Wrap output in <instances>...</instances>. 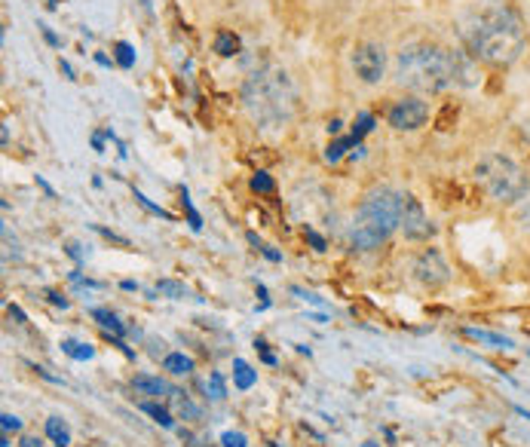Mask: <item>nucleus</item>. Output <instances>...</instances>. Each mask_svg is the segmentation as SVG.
<instances>
[{
    "label": "nucleus",
    "instance_id": "a211bd4d",
    "mask_svg": "<svg viewBox=\"0 0 530 447\" xmlns=\"http://www.w3.org/2000/svg\"><path fill=\"white\" fill-rule=\"evenodd\" d=\"M215 53L224 56V58L237 56L239 53V37L233 34V31H218V37H215Z\"/></svg>",
    "mask_w": 530,
    "mask_h": 447
},
{
    "label": "nucleus",
    "instance_id": "0eeeda50",
    "mask_svg": "<svg viewBox=\"0 0 530 447\" xmlns=\"http://www.w3.org/2000/svg\"><path fill=\"white\" fill-rule=\"evenodd\" d=\"M426 117H430V105H426L423 98H417V95L399 98V101H395V105L390 107V114H386L390 126L399 129V132H414V129H420V126L426 123Z\"/></svg>",
    "mask_w": 530,
    "mask_h": 447
},
{
    "label": "nucleus",
    "instance_id": "ddd939ff",
    "mask_svg": "<svg viewBox=\"0 0 530 447\" xmlns=\"http://www.w3.org/2000/svg\"><path fill=\"white\" fill-rule=\"evenodd\" d=\"M46 438L53 441L56 447H68L71 444V429L62 416H49L46 420Z\"/></svg>",
    "mask_w": 530,
    "mask_h": 447
},
{
    "label": "nucleus",
    "instance_id": "c9c22d12",
    "mask_svg": "<svg viewBox=\"0 0 530 447\" xmlns=\"http://www.w3.org/2000/svg\"><path fill=\"white\" fill-rule=\"evenodd\" d=\"M46 294H49V300H53L56 307H62V310H68V307H71V300H68V298H62V294H58V291H46Z\"/></svg>",
    "mask_w": 530,
    "mask_h": 447
},
{
    "label": "nucleus",
    "instance_id": "1a4fd4ad",
    "mask_svg": "<svg viewBox=\"0 0 530 447\" xmlns=\"http://www.w3.org/2000/svg\"><path fill=\"white\" fill-rule=\"evenodd\" d=\"M414 279L423 282V285H430V288H435V285H445V282L451 279V270H447L445 258L438 255L435 248H426L414 261Z\"/></svg>",
    "mask_w": 530,
    "mask_h": 447
},
{
    "label": "nucleus",
    "instance_id": "37998d69",
    "mask_svg": "<svg viewBox=\"0 0 530 447\" xmlns=\"http://www.w3.org/2000/svg\"><path fill=\"white\" fill-rule=\"evenodd\" d=\"M58 68H62V70H65V74H68V80H77V77H74V68H71L68 62H58Z\"/></svg>",
    "mask_w": 530,
    "mask_h": 447
},
{
    "label": "nucleus",
    "instance_id": "393cba45",
    "mask_svg": "<svg viewBox=\"0 0 530 447\" xmlns=\"http://www.w3.org/2000/svg\"><path fill=\"white\" fill-rule=\"evenodd\" d=\"M371 129H374V117L371 114H359V117H355V123H353V138L362 141Z\"/></svg>",
    "mask_w": 530,
    "mask_h": 447
},
{
    "label": "nucleus",
    "instance_id": "f8f14e48",
    "mask_svg": "<svg viewBox=\"0 0 530 447\" xmlns=\"http://www.w3.org/2000/svg\"><path fill=\"white\" fill-rule=\"evenodd\" d=\"M162 368H166L169 374H175V377H185V374L193 371V359L185 352H166L162 355Z\"/></svg>",
    "mask_w": 530,
    "mask_h": 447
},
{
    "label": "nucleus",
    "instance_id": "c756f323",
    "mask_svg": "<svg viewBox=\"0 0 530 447\" xmlns=\"http://www.w3.org/2000/svg\"><path fill=\"white\" fill-rule=\"evenodd\" d=\"M221 444L224 447H249V441H246V435H242V432H224Z\"/></svg>",
    "mask_w": 530,
    "mask_h": 447
},
{
    "label": "nucleus",
    "instance_id": "8fccbe9b",
    "mask_svg": "<svg viewBox=\"0 0 530 447\" xmlns=\"http://www.w3.org/2000/svg\"><path fill=\"white\" fill-rule=\"evenodd\" d=\"M141 6H145L147 13H154V6H150V0H141Z\"/></svg>",
    "mask_w": 530,
    "mask_h": 447
},
{
    "label": "nucleus",
    "instance_id": "2f4dec72",
    "mask_svg": "<svg viewBox=\"0 0 530 447\" xmlns=\"http://www.w3.org/2000/svg\"><path fill=\"white\" fill-rule=\"evenodd\" d=\"M95 233H101V236H105V239H110V242H117V246H123V248H129V239L126 236H120V233H114V230H108V227H98V224H95V227H93Z\"/></svg>",
    "mask_w": 530,
    "mask_h": 447
},
{
    "label": "nucleus",
    "instance_id": "bb28decb",
    "mask_svg": "<svg viewBox=\"0 0 530 447\" xmlns=\"http://www.w3.org/2000/svg\"><path fill=\"white\" fill-rule=\"evenodd\" d=\"M251 190L254 193H273V190H276V181H273L267 172H258V175L251 178Z\"/></svg>",
    "mask_w": 530,
    "mask_h": 447
},
{
    "label": "nucleus",
    "instance_id": "423d86ee",
    "mask_svg": "<svg viewBox=\"0 0 530 447\" xmlns=\"http://www.w3.org/2000/svg\"><path fill=\"white\" fill-rule=\"evenodd\" d=\"M353 70L362 83H380L386 74V49L380 43H359L353 49Z\"/></svg>",
    "mask_w": 530,
    "mask_h": 447
},
{
    "label": "nucleus",
    "instance_id": "f704fd0d",
    "mask_svg": "<svg viewBox=\"0 0 530 447\" xmlns=\"http://www.w3.org/2000/svg\"><path fill=\"white\" fill-rule=\"evenodd\" d=\"M68 255L74 258L77 263H83V258H86V255H83V246H77V242H71V246H68Z\"/></svg>",
    "mask_w": 530,
    "mask_h": 447
},
{
    "label": "nucleus",
    "instance_id": "f257e3e1",
    "mask_svg": "<svg viewBox=\"0 0 530 447\" xmlns=\"http://www.w3.org/2000/svg\"><path fill=\"white\" fill-rule=\"evenodd\" d=\"M469 49L487 65H512L521 58L527 40L521 31V22L512 9L506 6H484L482 13L466 28Z\"/></svg>",
    "mask_w": 530,
    "mask_h": 447
},
{
    "label": "nucleus",
    "instance_id": "412c9836",
    "mask_svg": "<svg viewBox=\"0 0 530 447\" xmlns=\"http://www.w3.org/2000/svg\"><path fill=\"white\" fill-rule=\"evenodd\" d=\"M466 334L472 340H482V343H494V347H503V349H509L512 347V340L509 337H503V334H494V331H482V328H466Z\"/></svg>",
    "mask_w": 530,
    "mask_h": 447
},
{
    "label": "nucleus",
    "instance_id": "de8ad7c7",
    "mask_svg": "<svg viewBox=\"0 0 530 447\" xmlns=\"http://www.w3.org/2000/svg\"><path fill=\"white\" fill-rule=\"evenodd\" d=\"M0 141H4V144H9V129H6V126L0 129Z\"/></svg>",
    "mask_w": 530,
    "mask_h": 447
},
{
    "label": "nucleus",
    "instance_id": "6e6552de",
    "mask_svg": "<svg viewBox=\"0 0 530 447\" xmlns=\"http://www.w3.org/2000/svg\"><path fill=\"white\" fill-rule=\"evenodd\" d=\"M402 230L407 239H430L435 236V224L423 211L420 199H414L411 193H405V206H402Z\"/></svg>",
    "mask_w": 530,
    "mask_h": 447
},
{
    "label": "nucleus",
    "instance_id": "58836bf2",
    "mask_svg": "<svg viewBox=\"0 0 530 447\" xmlns=\"http://www.w3.org/2000/svg\"><path fill=\"white\" fill-rule=\"evenodd\" d=\"M105 138H108L105 132H95V135H93V147L98 150V154H101V150H105Z\"/></svg>",
    "mask_w": 530,
    "mask_h": 447
},
{
    "label": "nucleus",
    "instance_id": "dca6fc26",
    "mask_svg": "<svg viewBox=\"0 0 530 447\" xmlns=\"http://www.w3.org/2000/svg\"><path fill=\"white\" fill-rule=\"evenodd\" d=\"M141 411H145L147 416H154L162 429H175V416L162 408V404H157V401H141Z\"/></svg>",
    "mask_w": 530,
    "mask_h": 447
},
{
    "label": "nucleus",
    "instance_id": "4468645a",
    "mask_svg": "<svg viewBox=\"0 0 530 447\" xmlns=\"http://www.w3.org/2000/svg\"><path fill=\"white\" fill-rule=\"evenodd\" d=\"M132 386H135V389H138L141 395H162V392H169L166 380L150 377V374H135V380H132Z\"/></svg>",
    "mask_w": 530,
    "mask_h": 447
},
{
    "label": "nucleus",
    "instance_id": "49530a36",
    "mask_svg": "<svg viewBox=\"0 0 530 447\" xmlns=\"http://www.w3.org/2000/svg\"><path fill=\"white\" fill-rule=\"evenodd\" d=\"M40 444H43L40 438H25V441H22V447H40Z\"/></svg>",
    "mask_w": 530,
    "mask_h": 447
},
{
    "label": "nucleus",
    "instance_id": "09e8293b",
    "mask_svg": "<svg viewBox=\"0 0 530 447\" xmlns=\"http://www.w3.org/2000/svg\"><path fill=\"white\" fill-rule=\"evenodd\" d=\"M515 411H518V414H521V416H524V420H530V411H527V408H515Z\"/></svg>",
    "mask_w": 530,
    "mask_h": 447
},
{
    "label": "nucleus",
    "instance_id": "c85d7f7f",
    "mask_svg": "<svg viewBox=\"0 0 530 447\" xmlns=\"http://www.w3.org/2000/svg\"><path fill=\"white\" fill-rule=\"evenodd\" d=\"M71 282H74L77 288H105V282H95V279L80 276V270H71Z\"/></svg>",
    "mask_w": 530,
    "mask_h": 447
},
{
    "label": "nucleus",
    "instance_id": "ea45409f",
    "mask_svg": "<svg viewBox=\"0 0 530 447\" xmlns=\"http://www.w3.org/2000/svg\"><path fill=\"white\" fill-rule=\"evenodd\" d=\"M120 288H123V291H138V282H132V279H123V282H120Z\"/></svg>",
    "mask_w": 530,
    "mask_h": 447
},
{
    "label": "nucleus",
    "instance_id": "f03ea898",
    "mask_svg": "<svg viewBox=\"0 0 530 447\" xmlns=\"http://www.w3.org/2000/svg\"><path fill=\"white\" fill-rule=\"evenodd\" d=\"M463 70L460 56L438 43H407L395 58V83L414 93H442Z\"/></svg>",
    "mask_w": 530,
    "mask_h": 447
},
{
    "label": "nucleus",
    "instance_id": "cd10ccee",
    "mask_svg": "<svg viewBox=\"0 0 530 447\" xmlns=\"http://www.w3.org/2000/svg\"><path fill=\"white\" fill-rule=\"evenodd\" d=\"M303 236H307V242H310V246H313L316 251H325V248H328L325 236H322V233L316 230V227H310V224H303Z\"/></svg>",
    "mask_w": 530,
    "mask_h": 447
},
{
    "label": "nucleus",
    "instance_id": "9d476101",
    "mask_svg": "<svg viewBox=\"0 0 530 447\" xmlns=\"http://www.w3.org/2000/svg\"><path fill=\"white\" fill-rule=\"evenodd\" d=\"M89 316H93L105 331H110L114 337H120V340H123L126 334H132V331L126 328V325L117 319V312H110V310H105V307H93V312H89Z\"/></svg>",
    "mask_w": 530,
    "mask_h": 447
},
{
    "label": "nucleus",
    "instance_id": "7ed1b4c3",
    "mask_svg": "<svg viewBox=\"0 0 530 447\" xmlns=\"http://www.w3.org/2000/svg\"><path fill=\"white\" fill-rule=\"evenodd\" d=\"M294 105H298V93L289 70L276 65L254 70L242 86V107L261 129H282L294 117Z\"/></svg>",
    "mask_w": 530,
    "mask_h": 447
},
{
    "label": "nucleus",
    "instance_id": "6ab92c4d",
    "mask_svg": "<svg viewBox=\"0 0 530 447\" xmlns=\"http://www.w3.org/2000/svg\"><path fill=\"white\" fill-rule=\"evenodd\" d=\"M157 294H162V298H172V300H181L187 298V285L185 282H175V279H160L157 282Z\"/></svg>",
    "mask_w": 530,
    "mask_h": 447
},
{
    "label": "nucleus",
    "instance_id": "5701e85b",
    "mask_svg": "<svg viewBox=\"0 0 530 447\" xmlns=\"http://www.w3.org/2000/svg\"><path fill=\"white\" fill-rule=\"evenodd\" d=\"M206 392H209V399H227V383H224V374H209V380H206Z\"/></svg>",
    "mask_w": 530,
    "mask_h": 447
},
{
    "label": "nucleus",
    "instance_id": "aec40b11",
    "mask_svg": "<svg viewBox=\"0 0 530 447\" xmlns=\"http://www.w3.org/2000/svg\"><path fill=\"white\" fill-rule=\"evenodd\" d=\"M350 147H359V141H355L353 135H346V138H338V141H331V144L328 147H325V159H328V162H338L343 154H346V150H350Z\"/></svg>",
    "mask_w": 530,
    "mask_h": 447
},
{
    "label": "nucleus",
    "instance_id": "20e7f679",
    "mask_svg": "<svg viewBox=\"0 0 530 447\" xmlns=\"http://www.w3.org/2000/svg\"><path fill=\"white\" fill-rule=\"evenodd\" d=\"M402 206L405 196L393 187H374L365 193L355 211V224L350 233V242L355 251H374L380 248L395 230L402 227Z\"/></svg>",
    "mask_w": 530,
    "mask_h": 447
},
{
    "label": "nucleus",
    "instance_id": "c03bdc74",
    "mask_svg": "<svg viewBox=\"0 0 530 447\" xmlns=\"http://www.w3.org/2000/svg\"><path fill=\"white\" fill-rule=\"evenodd\" d=\"M9 316H16L19 322H25V312H22V310H19V307H9Z\"/></svg>",
    "mask_w": 530,
    "mask_h": 447
},
{
    "label": "nucleus",
    "instance_id": "9b49d317",
    "mask_svg": "<svg viewBox=\"0 0 530 447\" xmlns=\"http://www.w3.org/2000/svg\"><path fill=\"white\" fill-rule=\"evenodd\" d=\"M233 383H237V389L246 392L258 383V371H254L246 359H233Z\"/></svg>",
    "mask_w": 530,
    "mask_h": 447
},
{
    "label": "nucleus",
    "instance_id": "a18cd8bd",
    "mask_svg": "<svg viewBox=\"0 0 530 447\" xmlns=\"http://www.w3.org/2000/svg\"><path fill=\"white\" fill-rule=\"evenodd\" d=\"M37 184H40V187H43V190L49 193V196H56V190H53V187H49V184H46V181H43V178H40V175H37Z\"/></svg>",
    "mask_w": 530,
    "mask_h": 447
},
{
    "label": "nucleus",
    "instance_id": "4be33fe9",
    "mask_svg": "<svg viewBox=\"0 0 530 447\" xmlns=\"http://www.w3.org/2000/svg\"><path fill=\"white\" fill-rule=\"evenodd\" d=\"M114 58L120 68H135V49H132V43H126V40H117L114 43Z\"/></svg>",
    "mask_w": 530,
    "mask_h": 447
},
{
    "label": "nucleus",
    "instance_id": "473e14b6",
    "mask_svg": "<svg viewBox=\"0 0 530 447\" xmlns=\"http://www.w3.org/2000/svg\"><path fill=\"white\" fill-rule=\"evenodd\" d=\"M37 28H40V34H43V40H46V43H49V46L62 49V40H58V37H56V31H53V28H49V25H43V22H40Z\"/></svg>",
    "mask_w": 530,
    "mask_h": 447
},
{
    "label": "nucleus",
    "instance_id": "2eb2a0df",
    "mask_svg": "<svg viewBox=\"0 0 530 447\" xmlns=\"http://www.w3.org/2000/svg\"><path fill=\"white\" fill-rule=\"evenodd\" d=\"M169 395H172V404H175V411L185 416V420H199V408L193 404L190 399L185 392H178V389H169Z\"/></svg>",
    "mask_w": 530,
    "mask_h": 447
},
{
    "label": "nucleus",
    "instance_id": "79ce46f5",
    "mask_svg": "<svg viewBox=\"0 0 530 447\" xmlns=\"http://www.w3.org/2000/svg\"><path fill=\"white\" fill-rule=\"evenodd\" d=\"M341 129H343V123H341V120H331V123H328V132H331V135H338Z\"/></svg>",
    "mask_w": 530,
    "mask_h": 447
},
{
    "label": "nucleus",
    "instance_id": "7c9ffc66",
    "mask_svg": "<svg viewBox=\"0 0 530 447\" xmlns=\"http://www.w3.org/2000/svg\"><path fill=\"white\" fill-rule=\"evenodd\" d=\"M0 426H4V435H9V432L22 429V420H19L16 414H4V416H0Z\"/></svg>",
    "mask_w": 530,
    "mask_h": 447
},
{
    "label": "nucleus",
    "instance_id": "b1692460",
    "mask_svg": "<svg viewBox=\"0 0 530 447\" xmlns=\"http://www.w3.org/2000/svg\"><path fill=\"white\" fill-rule=\"evenodd\" d=\"M181 202H185V211H187V224H190V230H202V218H199V211L193 209V199H190V193L187 187H181Z\"/></svg>",
    "mask_w": 530,
    "mask_h": 447
},
{
    "label": "nucleus",
    "instance_id": "72a5a7b5",
    "mask_svg": "<svg viewBox=\"0 0 530 447\" xmlns=\"http://www.w3.org/2000/svg\"><path fill=\"white\" fill-rule=\"evenodd\" d=\"M254 349H258V352H261V359H264V362H267V364H276V355H273V352L267 349V343H264L261 337H258V340H254Z\"/></svg>",
    "mask_w": 530,
    "mask_h": 447
},
{
    "label": "nucleus",
    "instance_id": "a878e982",
    "mask_svg": "<svg viewBox=\"0 0 530 447\" xmlns=\"http://www.w3.org/2000/svg\"><path fill=\"white\" fill-rule=\"evenodd\" d=\"M135 202H138V206L145 209V211H150V215H157V218H166V221H172V215H169V211H166V209H160L157 202H150V199H147V196H145V193H141V190H135Z\"/></svg>",
    "mask_w": 530,
    "mask_h": 447
},
{
    "label": "nucleus",
    "instance_id": "39448f33",
    "mask_svg": "<svg viewBox=\"0 0 530 447\" xmlns=\"http://www.w3.org/2000/svg\"><path fill=\"white\" fill-rule=\"evenodd\" d=\"M475 178L497 202H518L527 193V172L506 154H487L478 159Z\"/></svg>",
    "mask_w": 530,
    "mask_h": 447
},
{
    "label": "nucleus",
    "instance_id": "3c124183",
    "mask_svg": "<svg viewBox=\"0 0 530 447\" xmlns=\"http://www.w3.org/2000/svg\"><path fill=\"white\" fill-rule=\"evenodd\" d=\"M362 447H380V444H377V441H365Z\"/></svg>",
    "mask_w": 530,
    "mask_h": 447
},
{
    "label": "nucleus",
    "instance_id": "603ef678",
    "mask_svg": "<svg viewBox=\"0 0 530 447\" xmlns=\"http://www.w3.org/2000/svg\"><path fill=\"white\" fill-rule=\"evenodd\" d=\"M527 355H530V352H527Z\"/></svg>",
    "mask_w": 530,
    "mask_h": 447
},
{
    "label": "nucleus",
    "instance_id": "f3484780",
    "mask_svg": "<svg viewBox=\"0 0 530 447\" xmlns=\"http://www.w3.org/2000/svg\"><path fill=\"white\" fill-rule=\"evenodd\" d=\"M62 352L71 355L74 362H86V359H93V355H95V349L89 347V343H80V340H71V337L62 340Z\"/></svg>",
    "mask_w": 530,
    "mask_h": 447
},
{
    "label": "nucleus",
    "instance_id": "4c0bfd02",
    "mask_svg": "<svg viewBox=\"0 0 530 447\" xmlns=\"http://www.w3.org/2000/svg\"><path fill=\"white\" fill-rule=\"evenodd\" d=\"M298 298H303V300H310V303H316V307H322V298H316V294H310V291H301V288H291Z\"/></svg>",
    "mask_w": 530,
    "mask_h": 447
},
{
    "label": "nucleus",
    "instance_id": "a19ab883",
    "mask_svg": "<svg viewBox=\"0 0 530 447\" xmlns=\"http://www.w3.org/2000/svg\"><path fill=\"white\" fill-rule=\"evenodd\" d=\"M95 62H98L101 68H110V65H114V62H110V58H108L105 53H95Z\"/></svg>",
    "mask_w": 530,
    "mask_h": 447
},
{
    "label": "nucleus",
    "instance_id": "e433bc0d",
    "mask_svg": "<svg viewBox=\"0 0 530 447\" xmlns=\"http://www.w3.org/2000/svg\"><path fill=\"white\" fill-rule=\"evenodd\" d=\"M261 255L267 258V261H273V263H279V261H282L279 251H276V248H270V246H261Z\"/></svg>",
    "mask_w": 530,
    "mask_h": 447
}]
</instances>
